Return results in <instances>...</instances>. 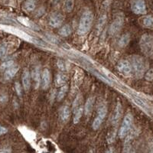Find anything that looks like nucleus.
Returning a JSON list of instances; mask_svg holds the SVG:
<instances>
[{
  "instance_id": "f257e3e1",
  "label": "nucleus",
  "mask_w": 153,
  "mask_h": 153,
  "mask_svg": "<svg viewBox=\"0 0 153 153\" xmlns=\"http://www.w3.org/2000/svg\"><path fill=\"white\" fill-rule=\"evenodd\" d=\"M130 62L132 65V72L135 76L138 78L142 77L148 67V64L145 58L139 55H132L130 57Z\"/></svg>"
},
{
  "instance_id": "f03ea898",
  "label": "nucleus",
  "mask_w": 153,
  "mask_h": 153,
  "mask_svg": "<svg viewBox=\"0 0 153 153\" xmlns=\"http://www.w3.org/2000/svg\"><path fill=\"white\" fill-rule=\"evenodd\" d=\"M93 13L90 10H87L82 14L77 28V33L80 35H85L90 31L93 23Z\"/></svg>"
},
{
  "instance_id": "7ed1b4c3",
  "label": "nucleus",
  "mask_w": 153,
  "mask_h": 153,
  "mask_svg": "<svg viewBox=\"0 0 153 153\" xmlns=\"http://www.w3.org/2000/svg\"><path fill=\"white\" fill-rule=\"evenodd\" d=\"M139 44L144 54H146V56L153 55V37L152 35L148 34L142 35Z\"/></svg>"
},
{
  "instance_id": "20e7f679",
  "label": "nucleus",
  "mask_w": 153,
  "mask_h": 153,
  "mask_svg": "<svg viewBox=\"0 0 153 153\" xmlns=\"http://www.w3.org/2000/svg\"><path fill=\"white\" fill-rule=\"evenodd\" d=\"M132 125V116L130 113H128L123 119V123L121 125V127L119 130V136L121 139L125 138L130 132V129Z\"/></svg>"
},
{
  "instance_id": "39448f33",
  "label": "nucleus",
  "mask_w": 153,
  "mask_h": 153,
  "mask_svg": "<svg viewBox=\"0 0 153 153\" xmlns=\"http://www.w3.org/2000/svg\"><path fill=\"white\" fill-rule=\"evenodd\" d=\"M107 114V108L106 105H100L98 107L97 110V116L95 118L93 123V130H98L100 127V125L104 120L105 117Z\"/></svg>"
},
{
  "instance_id": "423d86ee",
  "label": "nucleus",
  "mask_w": 153,
  "mask_h": 153,
  "mask_svg": "<svg viewBox=\"0 0 153 153\" xmlns=\"http://www.w3.org/2000/svg\"><path fill=\"white\" fill-rule=\"evenodd\" d=\"M132 11L135 14L144 15L146 13V5L144 0H134L131 5Z\"/></svg>"
},
{
  "instance_id": "0eeeda50",
  "label": "nucleus",
  "mask_w": 153,
  "mask_h": 153,
  "mask_svg": "<svg viewBox=\"0 0 153 153\" xmlns=\"http://www.w3.org/2000/svg\"><path fill=\"white\" fill-rule=\"evenodd\" d=\"M117 69L124 76H130L132 73V65L127 60H122L118 63Z\"/></svg>"
},
{
  "instance_id": "6e6552de",
  "label": "nucleus",
  "mask_w": 153,
  "mask_h": 153,
  "mask_svg": "<svg viewBox=\"0 0 153 153\" xmlns=\"http://www.w3.org/2000/svg\"><path fill=\"white\" fill-rule=\"evenodd\" d=\"M123 25V17L121 15H118L112 24L109 26V34L112 35H116L121 30V28Z\"/></svg>"
},
{
  "instance_id": "1a4fd4ad",
  "label": "nucleus",
  "mask_w": 153,
  "mask_h": 153,
  "mask_svg": "<svg viewBox=\"0 0 153 153\" xmlns=\"http://www.w3.org/2000/svg\"><path fill=\"white\" fill-rule=\"evenodd\" d=\"M64 16L58 13V12H54L51 15L49 19V25L53 27V28H58L59 26L62 25L64 21Z\"/></svg>"
},
{
  "instance_id": "9d476101",
  "label": "nucleus",
  "mask_w": 153,
  "mask_h": 153,
  "mask_svg": "<svg viewBox=\"0 0 153 153\" xmlns=\"http://www.w3.org/2000/svg\"><path fill=\"white\" fill-rule=\"evenodd\" d=\"M51 84V74L48 69L43 70L42 73V78H41V85L43 90H47Z\"/></svg>"
},
{
  "instance_id": "9b49d317",
  "label": "nucleus",
  "mask_w": 153,
  "mask_h": 153,
  "mask_svg": "<svg viewBox=\"0 0 153 153\" xmlns=\"http://www.w3.org/2000/svg\"><path fill=\"white\" fill-rule=\"evenodd\" d=\"M32 78L34 81V87L38 89L41 85V70L39 67H35L32 71Z\"/></svg>"
},
{
  "instance_id": "f8f14e48",
  "label": "nucleus",
  "mask_w": 153,
  "mask_h": 153,
  "mask_svg": "<svg viewBox=\"0 0 153 153\" xmlns=\"http://www.w3.org/2000/svg\"><path fill=\"white\" fill-rule=\"evenodd\" d=\"M19 67L18 65H12L10 67L7 68L6 70L5 71L4 74V78L6 81H9V80L12 79L15 76V75L16 74V73L19 71Z\"/></svg>"
},
{
  "instance_id": "ddd939ff",
  "label": "nucleus",
  "mask_w": 153,
  "mask_h": 153,
  "mask_svg": "<svg viewBox=\"0 0 153 153\" xmlns=\"http://www.w3.org/2000/svg\"><path fill=\"white\" fill-rule=\"evenodd\" d=\"M21 81H22V85H23L24 89L26 91H28L30 89L31 86V74L28 70H25L22 73Z\"/></svg>"
},
{
  "instance_id": "4468645a",
  "label": "nucleus",
  "mask_w": 153,
  "mask_h": 153,
  "mask_svg": "<svg viewBox=\"0 0 153 153\" xmlns=\"http://www.w3.org/2000/svg\"><path fill=\"white\" fill-rule=\"evenodd\" d=\"M122 116V106L120 103H117L115 110H114L113 116L112 117V123L113 125H117V123L120 119V117Z\"/></svg>"
},
{
  "instance_id": "2eb2a0df",
  "label": "nucleus",
  "mask_w": 153,
  "mask_h": 153,
  "mask_svg": "<svg viewBox=\"0 0 153 153\" xmlns=\"http://www.w3.org/2000/svg\"><path fill=\"white\" fill-rule=\"evenodd\" d=\"M94 101H95V98L93 97H89L87 100L85 105H84V113H85V115H89L92 112L93 105H94Z\"/></svg>"
},
{
  "instance_id": "dca6fc26",
  "label": "nucleus",
  "mask_w": 153,
  "mask_h": 153,
  "mask_svg": "<svg viewBox=\"0 0 153 153\" xmlns=\"http://www.w3.org/2000/svg\"><path fill=\"white\" fill-rule=\"evenodd\" d=\"M70 116V109L69 107L64 106L60 110V117L63 122H67Z\"/></svg>"
},
{
  "instance_id": "f3484780",
  "label": "nucleus",
  "mask_w": 153,
  "mask_h": 153,
  "mask_svg": "<svg viewBox=\"0 0 153 153\" xmlns=\"http://www.w3.org/2000/svg\"><path fill=\"white\" fill-rule=\"evenodd\" d=\"M84 109L82 106H80L79 107H76V109H74V123L76 124L79 123V121L81 120L83 114H84Z\"/></svg>"
},
{
  "instance_id": "a211bd4d",
  "label": "nucleus",
  "mask_w": 153,
  "mask_h": 153,
  "mask_svg": "<svg viewBox=\"0 0 153 153\" xmlns=\"http://www.w3.org/2000/svg\"><path fill=\"white\" fill-rule=\"evenodd\" d=\"M142 25L146 28H153V15H148L142 18Z\"/></svg>"
},
{
  "instance_id": "6ab92c4d",
  "label": "nucleus",
  "mask_w": 153,
  "mask_h": 153,
  "mask_svg": "<svg viewBox=\"0 0 153 153\" xmlns=\"http://www.w3.org/2000/svg\"><path fill=\"white\" fill-rule=\"evenodd\" d=\"M71 32V27H70L69 25H64L63 27H61L60 30H59V34H60L61 36H64V37H67V36L70 35Z\"/></svg>"
},
{
  "instance_id": "aec40b11",
  "label": "nucleus",
  "mask_w": 153,
  "mask_h": 153,
  "mask_svg": "<svg viewBox=\"0 0 153 153\" xmlns=\"http://www.w3.org/2000/svg\"><path fill=\"white\" fill-rule=\"evenodd\" d=\"M130 40V36L129 34H124L121 36L120 39L119 41V45L121 47V48H124L129 44Z\"/></svg>"
},
{
  "instance_id": "412c9836",
  "label": "nucleus",
  "mask_w": 153,
  "mask_h": 153,
  "mask_svg": "<svg viewBox=\"0 0 153 153\" xmlns=\"http://www.w3.org/2000/svg\"><path fill=\"white\" fill-rule=\"evenodd\" d=\"M35 5H36V0H26L24 8L28 12H32L35 9Z\"/></svg>"
},
{
  "instance_id": "4be33fe9",
  "label": "nucleus",
  "mask_w": 153,
  "mask_h": 153,
  "mask_svg": "<svg viewBox=\"0 0 153 153\" xmlns=\"http://www.w3.org/2000/svg\"><path fill=\"white\" fill-rule=\"evenodd\" d=\"M67 85H63L60 89L58 91V94H57V100L58 101H60V100H62L64 99V97L66 95V93H67Z\"/></svg>"
},
{
  "instance_id": "5701e85b",
  "label": "nucleus",
  "mask_w": 153,
  "mask_h": 153,
  "mask_svg": "<svg viewBox=\"0 0 153 153\" xmlns=\"http://www.w3.org/2000/svg\"><path fill=\"white\" fill-rule=\"evenodd\" d=\"M67 76L64 74H59L56 76V84L57 85H64L67 82Z\"/></svg>"
},
{
  "instance_id": "b1692460",
  "label": "nucleus",
  "mask_w": 153,
  "mask_h": 153,
  "mask_svg": "<svg viewBox=\"0 0 153 153\" xmlns=\"http://www.w3.org/2000/svg\"><path fill=\"white\" fill-rule=\"evenodd\" d=\"M19 21L21 22V24H23L24 25L27 26V27H30L32 28H35L36 26L32 21H30L29 19H26V18H22V17H19Z\"/></svg>"
},
{
  "instance_id": "393cba45",
  "label": "nucleus",
  "mask_w": 153,
  "mask_h": 153,
  "mask_svg": "<svg viewBox=\"0 0 153 153\" xmlns=\"http://www.w3.org/2000/svg\"><path fill=\"white\" fill-rule=\"evenodd\" d=\"M74 0H65L64 2V9L66 12H70L74 9Z\"/></svg>"
},
{
  "instance_id": "a878e982",
  "label": "nucleus",
  "mask_w": 153,
  "mask_h": 153,
  "mask_svg": "<svg viewBox=\"0 0 153 153\" xmlns=\"http://www.w3.org/2000/svg\"><path fill=\"white\" fill-rule=\"evenodd\" d=\"M14 64V61L12 60H5V62H3L2 64H1V69L2 70H6L7 68L10 67L11 66Z\"/></svg>"
},
{
  "instance_id": "bb28decb",
  "label": "nucleus",
  "mask_w": 153,
  "mask_h": 153,
  "mask_svg": "<svg viewBox=\"0 0 153 153\" xmlns=\"http://www.w3.org/2000/svg\"><path fill=\"white\" fill-rule=\"evenodd\" d=\"M106 19H107V16L106 15H102L100 17L99 20H98V25H97V28L99 30H101V28H103V26L104 25L105 22H106Z\"/></svg>"
},
{
  "instance_id": "cd10ccee",
  "label": "nucleus",
  "mask_w": 153,
  "mask_h": 153,
  "mask_svg": "<svg viewBox=\"0 0 153 153\" xmlns=\"http://www.w3.org/2000/svg\"><path fill=\"white\" fill-rule=\"evenodd\" d=\"M133 100H134L135 103H136L138 106H139L140 107L143 108V109H146V108H147L146 104L143 102V101H142V100H141V99H139V98H137V97H134Z\"/></svg>"
},
{
  "instance_id": "c85d7f7f",
  "label": "nucleus",
  "mask_w": 153,
  "mask_h": 153,
  "mask_svg": "<svg viewBox=\"0 0 153 153\" xmlns=\"http://www.w3.org/2000/svg\"><path fill=\"white\" fill-rule=\"evenodd\" d=\"M7 51V44H0V58L5 55Z\"/></svg>"
},
{
  "instance_id": "c756f323",
  "label": "nucleus",
  "mask_w": 153,
  "mask_h": 153,
  "mask_svg": "<svg viewBox=\"0 0 153 153\" xmlns=\"http://www.w3.org/2000/svg\"><path fill=\"white\" fill-rule=\"evenodd\" d=\"M146 78L147 81H152L153 80V69L149 70H148V71L146 72Z\"/></svg>"
},
{
  "instance_id": "7c9ffc66",
  "label": "nucleus",
  "mask_w": 153,
  "mask_h": 153,
  "mask_svg": "<svg viewBox=\"0 0 153 153\" xmlns=\"http://www.w3.org/2000/svg\"><path fill=\"white\" fill-rule=\"evenodd\" d=\"M15 91H16L17 94H18L19 97H21V87L19 82H16V83L15 84Z\"/></svg>"
},
{
  "instance_id": "2f4dec72",
  "label": "nucleus",
  "mask_w": 153,
  "mask_h": 153,
  "mask_svg": "<svg viewBox=\"0 0 153 153\" xmlns=\"http://www.w3.org/2000/svg\"><path fill=\"white\" fill-rule=\"evenodd\" d=\"M8 100V96L6 93H0V103H4L7 102Z\"/></svg>"
},
{
  "instance_id": "473e14b6",
  "label": "nucleus",
  "mask_w": 153,
  "mask_h": 153,
  "mask_svg": "<svg viewBox=\"0 0 153 153\" xmlns=\"http://www.w3.org/2000/svg\"><path fill=\"white\" fill-rule=\"evenodd\" d=\"M58 67L60 68V70H64L66 69V65H65V63L63 61V60H59L58 62Z\"/></svg>"
},
{
  "instance_id": "72a5a7b5",
  "label": "nucleus",
  "mask_w": 153,
  "mask_h": 153,
  "mask_svg": "<svg viewBox=\"0 0 153 153\" xmlns=\"http://www.w3.org/2000/svg\"><path fill=\"white\" fill-rule=\"evenodd\" d=\"M8 130L6 128L3 127L2 125H0V136H2V135H4L5 133H7Z\"/></svg>"
},
{
  "instance_id": "f704fd0d",
  "label": "nucleus",
  "mask_w": 153,
  "mask_h": 153,
  "mask_svg": "<svg viewBox=\"0 0 153 153\" xmlns=\"http://www.w3.org/2000/svg\"><path fill=\"white\" fill-rule=\"evenodd\" d=\"M12 151L9 150V149H2L0 150V152H11Z\"/></svg>"
}]
</instances>
